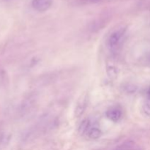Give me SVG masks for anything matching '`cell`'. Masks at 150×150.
<instances>
[{"label": "cell", "mask_w": 150, "mask_h": 150, "mask_svg": "<svg viewBox=\"0 0 150 150\" xmlns=\"http://www.w3.org/2000/svg\"><path fill=\"white\" fill-rule=\"evenodd\" d=\"M113 150H142V149L136 144V142L130 140L120 144Z\"/></svg>", "instance_id": "obj_3"}, {"label": "cell", "mask_w": 150, "mask_h": 150, "mask_svg": "<svg viewBox=\"0 0 150 150\" xmlns=\"http://www.w3.org/2000/svg\"><path fill=\"white\" fill-rule=\"evenodd\" d=\"M86 135H87L88 138L92 140H95V139H99L102 135V132H101L100 129L98 127H91L86 132Z\"/></svg>", "instance_id": "obj_5"}, {"label": "cell", "mask_w": 150, "mask_h": 150, "mask_svg": "<svg viewBox=\"0 0 150 150\" xmlns=\"http://www.w3.org/2000/svg\"><path fill=\"white\" fill-rule=\"evenodd\" d=\"M85 105H86L85 102H81L80 103L78 104L77 107L76 108V115L77 117H79V116L83 114L85 110Z\"/></svg>", "instance_id": "obj_6"}, {"label": "cell", "mask_w": 150, "mask_h": 150, "mask_svg": "<svg viewBox=\"0 0 150 150\" xmlns=\"http://www.w3.org/2000/svg\"><path fill=\"white\" fill-rule=\"evenodd\" d=\"M106 117L108 120L117 122L122 118L121 110L117 108H111L106 111Z\"/></svg>", "instance_id": "obj_4"}, {"label": "cell", "mask_w": 150, "mask_h": 150, "mask_svg": "<svg viewBox=\"0 0 150 150\" xmlns=\"http://www.w3.org/2000/svg\"><path fill=\"white\" fill-rule=\"evenodd\" d=\"M125 33V28H120L111 34L108 39V45L111 49L116 48L121 42L123 36Z\"/></svg>", "instance_id": "obj_1"}, {"label": "cell", "mask_w": 150, "mask_h": 150, "mask_svg": "<svg viewBox=\"0 0 150 150\" xmlns=\"http://www.w3.org/2000/svg\"><path fill=\"white\" fill-rule=\"evenodd\" d=\"M89 2L91 3H99V2H102V1H106V0H87Z\"/></svg>", "instance_id": "obj_8"}, {"label": "cell", "mask_w": 150, "mask_h": 150, "mask_svg": "<svg viewBox=\"0 0 150 150\" xmlns=\"http://www.w3.org/2000/svg\"><path fill=\"white\" fill-rule=\"evenodd\" d=\"M143 111L147 116H150V98L145 100L143 105Z\"/></svg>", "instance_id": "obj_7"}, {"label": "cell", "mask_w": 150, "mask_h": 150, "mask_svg": "<svg viewBox=\"0 0 150 150\" xmlns=\"http://www.w3.org/2000/svg\"><path fill=\"white\" fill-rule=\"evenodd\" d=\"M52 0H32V6L38 12L47 11L52 5Z\"/></svg>", "instance_id": "obj_2"}]
</instances>
